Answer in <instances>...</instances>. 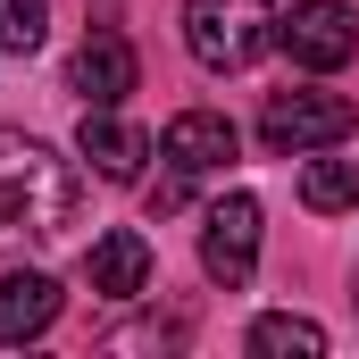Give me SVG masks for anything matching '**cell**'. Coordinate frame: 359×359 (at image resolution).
Masks as SVG:
<instances>
[{
  "mask_svg": "<svg viewBox=\"0 0 359 359\" xmlns=\"http://www.w3.org/2000/svg\"><path fill=\"white\" fill-rule=\"evenodd\" d=\"M251 259H259V201L251 192H226L201 226V268L217 284H251Z\"/></svg>",
  "mask_w": 359,
  "mask_h": 359,
  "instance_id": "5b68a950",
  "label": "cell"
},
{
  "mask_svg": "<svg viewBox=\"0 0 359 359\" xmlns=\"http://www.w3.org/2000/svg\"><path fill=\"white\" fill-rule=\"evenodd\" d=\"M351 301H359V292H351Z\"/></svg>",
  "mask_w": 359,
  "mask_h": 359,
  "instance_id": "9a60e30c",
  "label": "cell"
},
{
  "mask_svg": "<svg viewBox=\"0 0 359 359\" xmlns=\"http://www.w3.org/2000/svg\"><path fill=\"white\" fill-rule=\"evenodd\" d=\"M84 276H92V292H109V301H134L142 284H151V243L134 234V226H117V234H100L84 251Z\"/></svg>",
  "mask_w": 359,
  "mask_h": 359,
  "instance_id": "30bf717a",
  "label": "cell"
},
{
  "mask_svg": "<svg viewBox=\"0 0 359 359\" xmlns=\"http://www.w3.org/2000/svg\"><path fill=\"white\" fill-rule=\"evenodd\" d=\"M159 159L184 168V176H217L234 159V126L217 109H184V117H168V134H159Z\"/></svg>",
  "mask_w": 359,
  "mask_h": 359,
  "instance_id": "52a82bcc",
  "label": "cell"
},
{
  "mask_svg": "<svg viewBox=\"0 0 359 359\" xmlns=\"http://www.w3.org/2000/svg\"><path fill=\"white\" fill-rule=\"evenodd\" d=\"M251 351L259 359H318L326 351V326H309V318H259L251 326Z\"/></svg>",
  "mask_w": 359,
  "mask_h": 359,
  "instance_id": "7c38bea8",
  "label": "cell"
},
{
  "mask_svg": "<svg viewBox=\"0 0 359 359\" xmlns=\"http://www.w3.org/2000/svg\"><path fill=\"white\" fill-rule=\"evenodd\" d=\"M76 209H84V176L42 134L0 126V251H25V243L67 234Z\"/></svg>",
  "mask_w": 359,
  "mask_h": 359,
  "instance_id": "6da1fadb",
  "label": "cell"
},
{
  "mask_svg": "<svg viewBox=\"0 0 359 359\" xmlns=\"http://www.w3.org/2000/svg\"><path fill=\"white\" fill-rule=\"evenodd\" d=\"M184 326L176 318H151V326H117V334H100V351H176Z\"/></svg>",
  "mask_w": 359,
  "mask_h": 359,
  "instance_id": "5bb4252c",
  "label": "cell"
},
{
  "mask_svg": "<svg viewBox=\"0 0 359 359\" xmlns=\"http://www.w3.org/2000/svg\"><path fill=\"white\" fill-rule=\"evenodd\" d=\"M351 134H359V109L343 92H268V109H259V142H268L276 159L334 151V142H351Z\"/></svg>",
  "mask_w": 359,
  "mask_h": 359,
  "instance_id": "3957f363",
  "label": "cell"
},
{
  "mask_svg": "<svg viewBox=\"0 0 359 359\" xmlns=\"http://www.w3.org/2000/svg\"><path fill=\"white\" fill-rule=\"evenodd\" d=\"M301 201H309L318 217L359 209V159H309V168H301Z\"/></svg>",
  "mask_w": 359,
  "mask_h": 359,
  "instance_id": "8fae6325",
  "label": "cell"
},
{
  "mask_svg": "<svg viewBox=\"0 0 359 359\" xmlns=\"http://www.w3.org/2000/svg\"><path fill=\"white\" fill-rule=\"evenodd\" d=\"M276 42L292 50V67L334 76V67L359 50V17L343 8V0H292V17H284V34H276Z\"/></svg>",
  "mask_w": 359,
  "mask_h": 359,
  "instance_id": "277c9868",
  "label": "cell"
},
{
  "mask_svg": "<svg viewBox=\"0 0 359 359\" xmlns=\"http://www.w3.org/2000/svg\"><path fill=\"white\" fill-rule=\"evenodd\" d=\"M276 34V0H184V50L209 76H243L251 59H268Z\"/></svg>",
  "mask_w": 359,
  "mask_h": 359,
  "instance_id": "7a4b0ae2",
  "label": "cell"
},
{
  "mask_svg": "<svg viewBox=\"0 0 359 359\" xmlns=\"http://www.w3.org/2000/svg\"><path fill=\"white\" fill-rule=\"evenodd\" d=\"M76 151H84V159H92L109 184H134V176H142V159H151V134H142V126H126L117 109H84Z\"/></svg>",
  "mask_w": 359,
  "mask_h": 359,
  "instance_id": "9c48e42d",
  "label": "cell"
},
{
  "mask_svg": "<svg viewBox=\"0 0 359 359\" xmlns=\"http://www.w3.org/2000/svg\"><path fill=\"white\" fill-rule=\"evenodd\" d=\"M59 301H67V292H59V284H50L42 268H17V276H0V343L17 351V343L50 334V326H59Z\"/></svg>",
  "mask_w": 359,
  "mask_h": 359,
  "instance_id": "ba28073f",
  "label": "cell"
},
{
  "mask_svg": "<svg viewBox=\"0 0 359 359\" xmlns=\"http://www.w3.org/2000/svg\"><path fill=\"white\" fill-rule=\"evenodd\" d=\"M134 84H142V59H134V42H126L117 25L84 34V50H76V92H84V109H117Z\"/></svg>",
  "mask_w": 359,
  "mask_h": 359,
  "instance_id": "8992f818",
  "label": "cell"
},
{
  "mask_svg": "<svg viewBox=\"0 0 359 359\" xmlns=\"http://www.w3.org/2000/svg\"><path fill=\"white\" fill-rule=\"evenodd\" d=\"M42 34H50V0H0V50H42Z\"/></svg>",
  "mask_w": 359,
  "mask_h": 359,
  "instance_id": "4fadbf2b",
  "label": "cell"
}]
</instances>
